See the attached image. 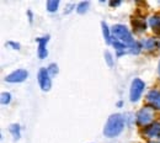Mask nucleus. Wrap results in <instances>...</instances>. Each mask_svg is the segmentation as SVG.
<instances>
[{"label":"nucleus","instance_id":"f257e3e1","mask_svg":"<svg viewBox=\"0 0 160 143\" xmlns=\"http://www.w3.org/2000/svg\"><path fill=\"white\" fill-rule=\"evenodd\" d=\"M123 126H124V121H123V117L121 116L120 114L111 115L108 117L106 125H105L103 135L107 136V137H115V136L120 135L122 132Z\"/></svg>","mask_w":160,"mask_h":143},{"label":"nucleus","instance_id":"f03ea898","mask_svg":"<svg viewBox=\"0 0 160 143\" xmlns=\"http://www.w3.org/2000/svg\"><path fill=\"white\" fill-rule=\"evenodd\" d=\"M112 33H113V36L116 37L117 41L122 42L128 48H131L136 43V41L133 40V37L131 35V32L128 31V28L126 26H123V25H115L112 27Z\"/></svg>","mask_w":160,"mask_h":143},{"label":"nucleus","instance_id":"7ed1b4c3","mask_svg":"<svg viewBox=\"0 0 160 143\" xmlns=\"http://www.w3.org/2000/svg\"><path fill=\"white\" fill-rule=\"evenodd\" d=\"M143 90H144V82L139 78H136L131 85V101H138Z\"/></svg>","mask_w":160,"mask_h":143},{"label":"nucleus","instance_id":"20e7f679","mask_svg":"<svg viewBox=\"0 0 160 143\" xmlns=\"http://www.w3.org/2000/svg\"><path fill=\"white\" fill-rule=\"evenodd\" d=\"M154 117V111L150 107H143L140 109V111L137 115V122L139 123L140 126H147L148 123H150L153 121Z\"/></svg>","mask_w":160,"mask_h":143},{"label":"nucleus","instance_id":"39448f33","mask_svg":"<svg viewBox=\"0 0 160 143\" xmlns=\"http://www.w3.org/2000/svg\"><path fill=\"white\" fill-rule=\"evenodd\" d=\"M38 83H40L41 89L43 91H48L52 86V80H51V74L48 72V69L46 68H41L38 72Z\"/></svg>","mask_w":160,"mask_h":143},{"label":"nucleus","instance_id":"423d86ee","mask_svg":"<svg viewBox=\"0 0 160 143\" xmlns=\"http://www.w3.org/2000/svg\"><path fill=\"white\" fill-rule=\"evenodd\" d=\"M28 73L25 70V69H18L15 72H12L11 74L6 75L5 77V80L8 83H21L23 80H26Z\"/></svg>","mask_w":160,"mask_h":143},{"label":"nucleus","instance_id":"0eeeda50","mask_svg":"<svg viewBox=\"0 0 160 143\" xmlns=\"http://www.w3.org/2000/svg\"><path fill=\"white\" fill-rule=\"evenodd\" d=\"M147 100L150 102L154 107L160 109V91L158 90H150L147 95Z\"/></svg>","mask_w":160,"mask_h":143},{"label":"nucleus","instance_id":"6e6552de","mask_svg":"<svg viewBox=\"0 0 160 143\" xmlns=\"http://www.w3.org/2000/svg\"><path fill=\"white\" fill-rule=\"evenodd\" d=\"M144 133L149 137H158L160 136V122H154L148 126L144 131Z\"/></svg>","mask_w":160,"mask_h":143},{"label":"nucleus","instance_id":"1a4fd4ad","mask_svg":"<svg viewBox=\"0 0 160 143\" xmlns=\"http://www.w3.org/2000/svg\"><path fill=\"white\" fill-rule=\"evenodd\" d=\"M48 36H46V37H43V38H37V42L40 43V46H38V56H40V58H46L47 57V42H48Z\"/></svg>","mask_w":160,"mask_h":143},{"label":"nucleus","instance_id":"9d476101","mask_svg":"<svg viewBox=\"0 0 160 143\" xmlns=\"http://www.w3.org/2000/svg\"><path fill=\"white\" fill-rule=\"evenodd\" d=\"M142 47H144L145 49H155L160 47V42H158L155 38H148L142 43Z\"/></svg>","mask_w":160,"mask_h":143},{"label":"nucleus","instance_id":"9b49d317","mask_svg":"<svg viewBox=\"0 0 160 143\" xmlns=\"http://www.w3.org/2000/svg\"><path fill=\"white\" fill-rule=\"evenodd\" d=\"M112 44H113V47H115V49L117 51V54L118 56H121V54H123V53H126L127 52V49H129L126 44H123L122 42H120V41H113L112 42Z\"/></svg>","mask_w":160,"mask_h":143},{"label":"nucleus","instance_id":"f8f14e48","mask_svg":"<svg viewBox=\"0 0 160 143\" xmlns=\"http://www.w3.org/2000/svg\"><path fill=\"white\" fill-rule=\"evenodd\" d=\"M149 25L152 26L153 30H155L157 32H159L160 31V16H158V15L152 16V18L149 19Z\"/></svg>","mask_w":160,"mask_h":143},{"label":"nucleus","instance_id":"ddd939ff","mask_svg":"<svg viewBox=\"0 0 160 143\" xmlns=\"http://www.w3.org/2000/svg\"><path fill=\"white\" fill-rule=\"evenodd\" d=\"M101 26H102V33H103V37H105V41L107 43H112L111 42V35H110V30L107 27V25L105 22H101Z\"/></svg>","mask_w":160,"mask_h":143},{"label":"nucleus","instance_id":"4468645a","mask_svg":"<svg viewBox=\"0 0 160 143\" xmlns=\"http://www.w3.org/2000/svg\"><path fill=\"white\" fill-rule=\"evenodd\" d=\"M58 5H59L58 0H49V1H47V10L49 13H54L58 9Z\"/></svg>","mask_w":160,"mask_h":143},{"label":"nucleus","instance_id":"2eb2a0df","mask_svg":"<svg viewBox=\"0 0 160 143\" xmlns=\"http://www.w3.org/2000/svg\"><path fill=\"white\" fill-rule=\"evenodd\" d=\"M132 23H133V27H134L137 31H143V30H145V22L142 20V19H134Z\"/></svg>","mask_w":160,"mask_h":143},{"label":"nucleus","instance_id":"dca6fc26","mask_svg":"<svg viewBox=\"0 0 160 143\" xmlns=\"http://www.w3.org/2000/svg\"><path fill=\"white\" fill-rule=\"evenodd\" d=\"M10 132L12 133V136H14L15 140H19L20 138V126L18 123H14V125L10 126Z\"/></svg>","mask_w":160,"mask_h":143},{"label":"nucleus","instance_id":"f3484780","mask_svg":"<svg viewBox=\"0 0 160 143\" xmlns=\"http://www.w3.org/2000/svg\"><path fill=\"white\" fill-rule=\"evenodd\" d=\"M89 1H82V3H80L79 5H78V8H77V11L79 13V14H84L86 10H88V8H89Z\"/></svg>","mask_w":160,"mask_h":143},{"label":"nucleus","instance_id":"a211bd4d","mask_svg":"<svg viewBox=\"0 0 160 143\" xmlns=\"http://www.w3.org/2000/svg\"><path fill=\"white\" fill-rule=\"evenodd\" d=\"M11 100V95L9 93H2L1 94V104L5 105V104H9Z\"/></svg>","mask_w":160,"mask_h":143},{"label":"nucleus","instance_id":"6ab92c4d","mask_svg":"<svg viewBox=\"0 0 160 143\" xmlns=\"http://www.w3.org/2000/svg\"><path fill=\"white\" fill-rule=\"evenodd\" d=\"M105 58H106V62H107V64H108L110 67H112V65H113L112 56H111V53H110L108 51H106V52H105Z\"/></svg>","mask_w":160,"mask_h":143},{"label":"nucleus","instance_id":"aec40b11","mask_svg":"<svg viewBox=\"0 0 160 143\" xmlns=\"http://www.w3.org/2000/svg\"><path fill=\"white\" fill-rule=\"evenodd\" d=\"M47 69H48V72H49V74H51V75H56V74H57V72H58V70H57V65H56V64H51V65H49V68H47Z\"/></svg>","mask_w":160,"mask_h":143},{"label":"nucleus","instance_id":"412c9836","mask_svg":"<svg viewBox=\"0 0 160 143\" xmlns=\"http://www.w3.org/2000/svg\"><path fill=\"white\" fill-rule=\"evenodd\" d=\"M8 44H9V46H12L15 49H19V48H20V44H19V43H15V42L10 41V42H8Z\"/></svg>","mask_w":160,"mask_h":143},{"label":"nucleus","instance_id":"4be33fe9","mask_svg":"<svg viewBox=\"0 0 160 143\" xmlns=\"http://www.w3.org/2000/svg\"><path fill=\"white\" fill-rule=\"evenodd\" d=\"M159 73H160V64H159Z\"/></svg>","mask_w":160,"mask_h":143},{"label":"nucleus","instance_id":"5701e85b","mask_svg":"<svg viewBox=\"0 0 160 143\" xmlns=\"http://www.w3.org/2000/svg\"><path fill=\"white\" fill-rule=\"evenodd\" d=\"M152 143H154V142H152Z\"/></svg>","mask_w":160,"mask_h":143}]
</instances>
